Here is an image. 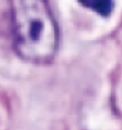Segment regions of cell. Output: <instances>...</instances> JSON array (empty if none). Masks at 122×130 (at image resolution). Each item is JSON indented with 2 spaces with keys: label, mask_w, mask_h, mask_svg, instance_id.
<instances>
[{
  "label": "cell",
  "mask_w": 122,
  "mask_h": 130,
  "mask_svg": "<svg viewBox=\"0 0 122 130\" xmlns=\"http://www.w3.org/2000/svg\"><path fill=\"white\" fill-rule=\"evenodd\" d=\"M14 48L25 61L48 63L58 49V28L47 0H14Z\"/></svg>",
  "instance_id": "1"
},
{
  "label": "cell",
  "mask_w": 122,
  "mask_h": 130,
  "mask_svg": "<svg viewBox=\"0 0 122 130\" xmlns=\"http://www.w3.org/2000/svg\"><path fill=\"white\" fill-rule=\"evenodd\" d=\"M84 8L93 10L102 16H108L113 10L112 0H78Z\"/></svg>",
  "instance_id": "2"
}]
</instances>
